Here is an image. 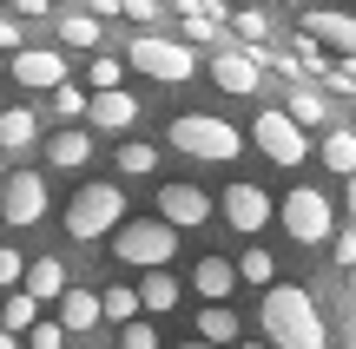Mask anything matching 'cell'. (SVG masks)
Listing matches in <instances>:
<instances>
[{"label":"cell","instance_id":"1","mask_svg":"<svg viewBox=\"0 0 356 349\" xmlns=\"http://www.w3.org/2000/svg\"><path fill=\"white\" fill-rule=\"evenodd\" d=\"M257 323H264V343L270 349H330L323 310H317V297H310L304 284H270Z\"/></svg>","mask_w":356,"mask_h":349},{"label":"cell","instance_id":"2","mask_svg":"<svg viewBox=\"0 0 356 349\" xmlns=\"http://www.w3.org/2000/svg\"><path fill=\"white\" fill-rule=\"evenodd\" d=\"M126 224V191L119 185H79L66 198V237L73 244H92V237H113Z\"/></svg>","mask_w":356,"mask_h":349},{"label":"cell","instance_id":"3","mask_svg":"<svg viewBox=\"0 0 356 349\" xmlns=\"http://www.w3.org/2000/svg\"><path fill=\"white\" fill-rule=\"evenodd\" d=\"M165 139H172V152H191V158H204V165H225V158L244 152L238 126H231V119H211V112H178Z\"/></svg>","mask_w":356,"mask_h":349},{"label":"cell","instance_id":"4","mask_svg":"<svg viewBox=\"0 0 356 349\" xmlns=\"http://www.w3.org/2000/svg\"><path fill=\"white\" fill-rule=\"evenodd\" d=\"M277 218H284V231H291L297 244H330L337 237V198L317 191V185H291V191L277 198Z\"/></svg>","mask_w":356,"mask_h":349},{"label":"cell","instance_id":"5","mask_svg":"<svg viewBox=\"0 0 356 349\" xmlns=\"http://www.w3.org/2000/svg\"><path fill=\"white\" fill-rule=\"evenodd\" d=\"M165 257H178V231H165L159 218H126L113 231V264L132 271H165Z\"/></svg>","mask_w":356,"mask_h":349},{"label":"cell","instance_id":"6","mask_svg":"<svg viewBox=\"0 0 356 349\" xmlns=\"http://www.w3.org/2000/svg\"><path fill=\"white\" fill-rule=\"evenodd\" d=\"M126 66H139L145 79H159V86H185L191 73H198V53L185 46V40H165V33H139L126 46Z\"/></svg>","mask_w":356,"mask_h":349},{"label":"cell","instance_id":"7","mask_svg":"<svg viewBox=\"0 0 356 349\" xmlns=\"http://www.w3.org/2000/svg\"><path fill=\"white\" fill-rule=\"evenodd\" d=\"M251 145L270 158V165H291V171L310 158V139L291 126V119H284V105H270V112H257V119H251Z\"/></svg>","mask_w":356,"mask_h":349},{"label":"cell","instance_id":"8","mask_svg":"<svg viewBox=\"0 0 356 349\" xmlns=\"http://www.w3.org/2000/svg\"><path fill=\"white\" fill-rule=\"evenodd\" d=\"M204 218H211V198H204V185H191V178L159 185V224H165V231H198Z\"/></svg>","mask_w":356,"mask_h":349},{"label":"cell","instance_id":"9","mask_svg":"<svg viewBox=\"0 0 356 349\" xmlns=\"http://www.w3.org/2000/svg\"><path fill=\"white\" fill-rule=\"evenodd\" d=\"M0 218L7 224H40L47 218V178H40V171H7V185H0Z\"/></svg>","mask_w":356,"mask_h":349},{"label":"cell","instance_id":"10","mask_svg":"<svg viewBox=\"0 0 356 349\" xmlns=\"http://www.w3.org/2000/svg\"><path fill=\"white\" fill-rule=\"evenodd\" d=\"M218 205H225V224H231V231H244V237L264 231L270 211H277V205H270V191H264V185H251V178L225 185V198H218Z\"/></svg>","mask_w":356,"mask_h":349},{"label":"cell","instance_id":"11","mask_svg":"<svg viewBox=\"0 0 356 349\" xmlns=\"http://www.w3.org/2000/svg\"><path fill=\"white\" fill-rule=\"evenodd\" d=\"M13 79L26 92H60L66 86V53L60 46H20L13 53Z\"/></svg>","mask_w":356,"mask_h":349},{"label":"cell","instance_id":"12","mask_svg":"<svg viewBox=\"0 0 356 349\" xmlns=\"http://www.w3.org/2000/svg\"><path fill=\"white\" fill-rule=\"evenodd\" d=\"M297 26H304V40H317V46H337L343 60H356V13L310 7V13H297Z\"/></svg>","mask_w":356,"mask_h":349},{"label":"cell","instance_id":"13","mask_svg":"<svg viewBox=\"0 0 356 349\" xmlns=\"http://www.w3.org/2000/svg\"><path fill=\"white\" fill-rule=\"evenodd\" d=\"M211 79L231 92V99H251V92H257V60H251L244 46H231V40H225V46H218V60H211Z\"/></svg>","mask_w":356,"mask_h":349},{"label":"cell","instance_id":"14","mask_svg":"<svg viewBox=\"0 0 356 349\" xmlns=\"http://www.w3.org/2000/svg\"><path fill=\"white\" fill-rule=\"evenodd\" d=\"M86 126H99V132H132V126H139V99H132L126 86H119V92H99V99H86Z\"/></svg>","mask_w":356,"mask_h":349},{"label":"cell","instance_id":"15","mask_svg":"<svg viewBox=\"0 0 356 349\" xmlns=\"http://www.w3.org/2000/svg\"><path fill=\"white\" fill-rule=\"evenodd\" d=\"M191 290H198L204 303H225L231 290H238V264L231 257H198L191 264Z\"/></svg>","mask_w":356,"mask_h":349},{"label":"cell","instance_id":"16","mask_svg":"<svg viewBox=\"0 0 356 349\" xmlns=\"http://www.w3.org/2000/svg\"><path fill=\"white\" fill-rule=\"evenodd\" d=\"M40 145V119L26 112V105H7L0 112V158H20V152H33Z\"/></svg>","mask_w":356,"mask_h":349},{"label":"cell","instance_id":"17","mask_svg":"<svg viewBox=\"0 0 356 349\" xmlns=\"http://www.w3.org/2000/svg\"><path fill=\"white\" fill-rule=\"evenodd\" d=\"M20 290L40 303V310H47V303H60V297H66V264H60V257H33V264H26V284H20Z\"/></svg>","mask_w":356,"mask_h":349},{"label":"cell","instance_id":"18","mask_svg":"<svg viewBox=\"0 0 356 349\" xmlns=\"http://www.w3.org/2000/svg\"><path fill=\"white\" fill-rule=\"evenodd\" d=\"M284 119H291L297 132H310V126H323V132H330V126H337L330 99H323L317 86H291V105H284Z\"/></svg>","mask_w":356,"mask_h":349},{"label":"cell","instance_id":"19","mask_svg":"<svg viewBox=\"0 0 356 349\" xmlns=\"http://www.w3.org/2000/svg\"><path fill=\"white\" fill-rule=\"evenodd\" d=\"M53 310H60V330H66V337H79V330H92V323H99V297H92V290H79V284H66V297L60 303H53Z\"/></svg>","mask_w":356,"mask_h":349},{"label":"cell","instance_id":"20","mask_svg":"<svg viewBox=\"0 0 356 349\" xmlns=\"http://www.w3.org/2000/svg\"><path fill=\"white\" fill-rule=\"evenodd\" d=\"M198 343H211V349L244 343V316L225 310V303H204V310H198Z\"/></svg>","mask_w":356,"mask_h":349},{"label":"cell","instance_id":"21","mask_svg":"<svg viewBox=\"0 0 356 349\" xmlns=\"http://www.w3.org/2000/svg\"><path fill=\"white\" fill-rule=\"evenodd\" d=\"M178 20H185V33L198 40V46H225V7H204V0H185V7H178Z\"/></svg>","mask_w":356,"mask_h":349},{"label":"cell","instance_id":"22","mask_svg":"<svg viewBox=\"0 0 356 349\" xmlns=\"http://www.w3.org/2000/svg\"><path fill=\"white\" fill-rule=\"evenodd\" d=\"M47 158H53L60 171H79V165L92 158V132H86V126H66V132H53V139H47Z\"/></svg>","mask_w":356,"mask_h":349},{"label":"cell","instance_id":"23","mask_svg":"<svg viewBox=\"0 0 356 349\" xmlns=\"http://www.w3.org/2000/svg\"><path fill=\"white\" fill-rule=\"evenodd\" d=\"M178 297H185V284H178L172 271H145V277H139V310H152V316H165V310H172Z\"/></svg>","mask_w":356,"mask_h":349},{"label":"cell","instance_id":"24","mask_svg":"<svg viewBox=\"0 0 356 349\" xmlns=\"http://www.w3.org/2000/svg\"><path fill=\"white\" fill-rule=\"evenodd\" d=\"M317 158L337 171V178H356V132L350 126H330V132H323V145H317Z\"/></svg>","mask_w":356,"mask_h":349},{"label":"cell","instance_id":"25","mask_svg":"<svg viewBox=\"0 0 356 349\" xmlns=\"http://www.w3.org/2000/svg\"><path fill=\"white\" fill-rule=\"evenodd\" d=\"M60 46L92 60V46H99V20H92V13H60Z\"/></svg>","mask_w":356,"mask_h":349},{"label":"cell","instance_id":"26","mask_svg":"<svg viewBox=\"0 0 356 349\" xmlns=\"http://www.w3.org/2000/svg\"><path fill=\"white\" fill-rule=\"evenodd\" d=\"M33 323H40V303L26 297V290H7V303H0V330H7V337H26Z\"/></svg>","mask_w":356,"mask_h":349},{"label":"cell","instance_id":"27","mask_svg":"<svg viewBox=\"0 0 356 349\" xmlns=\"http://www.w3.org/2000/svg\"><path fill=\"white\" fill-rule=\"evenodd\" d=\"M119 79H126V60H119V53H92V60H86L92 99H99V92H119Z\"/></svg>","mask_w":356,"mask_h":349},{"label":"cell","instance_id":"28","mask_svg":"<svg viewBox=\"0 0 356 349\" xmlns=\"http://www.w3.org/2000/svg\"><path fill=\"white\" fill-rule=\"evenodd\" d=\"M113 158H119V171H126V178H152V171H159V145H145V139H126Z\"/></svg>","mask_w":356,"mask_h":349},{"label":"cell","instance_id":"29","mask_svg":"<svg viewBox=\"0 0 356 349\" xmlns=\"http://www.w3.org/2000/svg\"><path fill=\"white\" fill-rule=\"evenodd\" d=\"M99 310L113 316L119 330H126V323H139V290H126V284H113V290H106V297H99Z\"/></svg>","mask_w":356,"mask_h":349},{"label":"cell","instance_id":"30","mask_svg":"<svg viewBox=\"0 0 356 349\" xmlns=\"http://www.w3.org/2000/svg\"><path fill=\"white\" fill-rule=\"evenodd\" d=\"M238 277H244V284H264V290H270V284H277V257L251 244V250H244V257H238Z\"/></svg>","mask_w":356,"mask_h":349},{"label":"cell","instance_id":"31","mask_svg":"<svg viewBox=\"0 0 356 349\" xmlns=\"http://www.w3.org/2000/svg\"><path fill=\"white\" fill-rule=\"evenodd\" d=\"M225 26L238 33V46H244V40H251V46H264V33H270V20H264L257 7H238V13H225Z\"/></svg>","mask_w":356,"mask_h":349},{"label":"cell","instance_id":"32","mask_svg":"<svg viewBox=\"0 0 356 349\" xmlns=\"http://www.w3.org/2000/svg\"><path fill=\"white\" fill-rule=\"evenodd\" d=\"M53 112H60L66 126H79V119H86V86H73V79H66V86L53 92Z\"/></svg>","mask_w":356,"mask_h":349},{"label":"cell","instance_id":"33","mask_svg":"<svg viewBox=\"0 0 356 349\" xmlns=\"http://www.w3.org/2000/svg\"><path fill=\"white\" fill-rule=\"evenodd\" d=\"M26 284V257L13 244H0V290H20Z\"/></svg>","mask_w":356,"mask_h":349},{"label":"cell","instance_id":"34","mask_svg":"<svg viewBox=\"0 0 356 349\" xmlns=\"http://www.w3.org/2000/svg\"><path fill=\"white\" fill-rule=\"evenodd\" d=\"M26 343H33V349H66V330H60V316H40V323L26 330Z\"/></svg>","mask_w":356,"mask_h":349},{"label":"cell","instance_id":"35","mask_svg":"<svg viewBox=\"0 0 356 349\" xmlns=\"http://www.w3.org/2000/svg\"><path fill=\"white\" fill-rule=\"evenodd\" d=\"M119 349H159V330L139 316V323H126V330H119Z\"/></svg>","mask_w":356,"mask_h":349},{"label":"cell","instance_id":"36","mask_svg":"<svg viewBox=\"0 0 356 349\" xmlns=\"http://www.w3.org/2000/svg\"><path fill=\"white\" fill-rule=\"evenodd\" d=\"M323 86L330 92H356V60H337L330 73H323Z\"/></svg>","mask_w":356,"mask_h":349},{"label":"cell","instance_id":"37","mask_svg":"<svg viewBox=\"0 0 356 349\" xmlns=\"http://www.w3.org/2000/svg\"><path fill=\"white\" fill-rule=\"evenodd\" d=\"M330 244H337V264H343V271H356V224H350V231H337Z\"/></svg>","mask_w":356,"mask_h":349},{"label":"cell","instance_id":"38","mask_svg":"<svg viewBox=\"0 0 356 349\" xmlns=\"http://www.w3.org/2000/svg\"><path fill=\"white\" fill-rule=\"evenodd\" d=\"M119 13H126L132 26H152V20H159V7H152V0H126V7H119Z\"/></svg>","mask_w":356,"mask_h":349},{"label":"cell","instance_id":"39","mask_svg":"<svg viewBox=\"0 0 356 349\" xmlns=\"http://www.w3.org/2000/svg\"><path fill=\"white\" fill-rule=\"evenodd\" d=\"M26 46V40H20V26H13V20H0V53H20Z\"/></svg>","mask_w":356,"mask_h":349},{"label":"cell","instance_id":"40","mask_svg":"<svg viewBox=\"0 0 356 349\" xmlns=\"http://www.w3.org/2000/svg\"><path fill=\"white\" fill-rule=\"evenodd\" d=\"M343 205H350V224H356V178H350V198H343Z\"/></svg>","mask_w":356,"mask_h":349},{"label":"cell","instance_id":"41","mask_svg":"<svg viewBox=\"0 0 356 349\" xmlns=\"http://www.w3.org/2000/svg\"><path fill=\"white\" fill-rule=\"evenodd\" d=\"M0 349H20V337H7V330H0Z\"/></svg>","mask_w":356,"mask_h":349},{"label":"cell","instance_id":"42","mask_svg":"<svg viewBox=\"0 0 356 349\" xmlns=\"http://www.w3.org/2000/svg\"><path fill=\"white\" fill-rule=\"evenodd\" d=\"M178 349H211V343H198V337H191V343H178Z\"/></svg>","mask_w":356,"mask_h":349},{"label":"cell","instance_id":"43","mask_svg":"<svg viewBox=\"0 0 356 349\" xmlns=\"http://www.w3.org/2000/svg\"><path fill=\"white\" fill-rule=\"evenodd\" d=\"M7 171H13V165H7V158H0V185H7Z\"/></svg>","mask_w":356,"mask_h":349},{"label":"cell","instance_id":"44","mask_svg":"<svg viewBox=\"0 0 356 349\" xmlns=\"http://www.w3.org/2000/svg\"><path fill=\"white\" fill-rule=\"evenodd\" d=\"M238 349H270V343H238Z\"/></svg>","mask_w":356,"mask_h":349}]
</instances>
